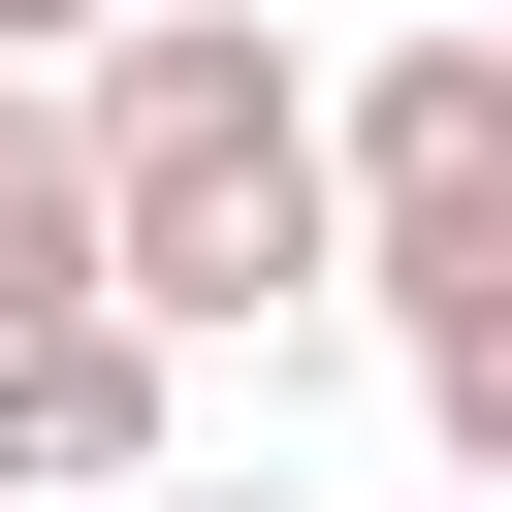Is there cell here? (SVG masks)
Listing matches in <instances>:
<instances>
[{"mask_svg":"<svg viewBox=\"0 0 512 512\" xmlns=\"http://www.w3.org/2000/svg\"><path fill=\"white\" fill-rule=\"evenodd\" d=\"M64 96H96V192H128V320H160V352H224V320H288V288L352 256V160H320V96H288L256 0H160V32H96Z\"/></svg>","mask_w":512,"mask_h":512,"instance_id":"cell-1","label":"cell"},{"mask_svg":"<svg viewBox=\"0 0 512 512\" xmlns=\"http://www.w3.org/2000/svg\"><path fill=\"white\" fill-rule=\"evenodd\" d=\"M320 160H352V256H480L512 224V32H384L320 96Z\"/></svg>","mask_w":512,"mask_h":512,"instance_id":"cell-2","label":"cell"},{"mask_svg":"<svg viewBox=\"0 0 512 512\" xmlns=\"http://www.w3.org/2000/svg\"><path fill=\"white\" fill-rule=\"evenodd\" d=\"M160 416H192V352H160L128 288L0 352V480H32V512H160Z\"/></svg>","mask_w":512,"mask_h":512,"instance_id":"cell-3","label":"cell"},{"mask_svg":"<svg viewBox=\"0 0 512 512\" xmlns=\"http://www.w3.org/2000/svg\"><path fill=\"white\" fill-rule=\"evenodd\" d=\"M352 288H384L416 448H448V480H512V224H480V256H352Z\"/></svg>","mask_w":512,"mask_h":512,"instance_id":"cell-4","label":"cell"},{"mask_svg":"<svg viewBox=\"0 0 512 512\" xmlns=\"http://www.w3.org/2000/svg\"><path fill=\"white\" fill-rule=\"evenodd\" d=\"M96 288H128V192H96V96H32V64H0V352H32V320H96Z\"/></svg>","mask_w":512,"mask_h":512,"instance_id":"cell-5","label":"cell"},{"mask_svg":"<svg viewBox=\"0 0 512 512\" xmlns=\"http://www.w3.org/2000/svg\"><path fill=\"white\" fill-rule=\"evenodd\" d=\"M160 512H288V480H160Z\"/></svg>","mask_w":512,"mask_h":512,"instance_id":"cell-6","label":"cell"},{"mask_svg":"<svg viewBox=\"0 0 512 512\" xmlns=\"http://www.w3.org/2000/svg\"><path fill=\"white\" fill-rule=\"evenodd\" d=\"M32 32H64V0H0V64H32Z\"/></svg>","mask_w":512,"mask_h":512,"instance_id":"cell-7","label":"cell"},{"mask_svg":"<svg viewBox=\"0 0 512 512\" xmlns=\"http://www.w3.org/2000/svg\"><path fill=\"white\" fill-rule=\"evenodd\" d=\"M64 32H160V0H64Z\"/></svg>","mask_w":512,"mask_h":512,"instance_id":"cell-8","label":"cell"},{"mask_svg":"<svg viewBox=\"0 0 512 512\" xmlns=\"http://www.w3.org/2000/svg\"><path fill=\"white\" fill-rule=\"evenodd\" d=\"M448 512H512V480H448Z\"/></svg>","mask_w":512,"mask_h":512,"instance_id":"cell-9","label":"cell"}]
</instances>
